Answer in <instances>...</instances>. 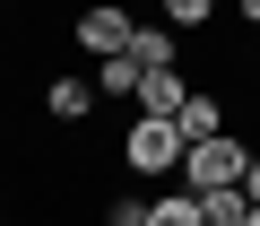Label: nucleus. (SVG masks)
<instances>
[{
  "label": "nucleus",
  "instance_id": "f257e3e1",
  "mask_svg": "<svg viewBox=\"0 0 260 226\" xmlns=\"http://www.w3.org/2000/svg\"><path fill=\"white\" fill-rule=\"evenodd\" d=\"M182 157H191V139L165 122V113H139V122L121 131V165L139 174V183H165V174H182Z\"/></svg>",
  "mask_w": 260,
  "mask_h": 226
},
{
  "label": "nucleus",
  "instance_id": "f03ea898",
  "mask_svg": "<svg viewBox=\"0 0 260 226\" xmlns=\"http://www.w3.org/2000/svg\"><path fill=\"white\" fill-rule=\"evenodd\" d=\"M251 157H260L251 139L217 131V139H200V148L182 157V183H191V191H217V183H243V174H251Z\"/></svg>",
  "mask_w": 260,
  "mask_h": 226
},
{
  "label": "nucleus",
  "instance_id": "7ed1b4c3",
  "mask_svg": "<svg viewBox=\"0 0 260 226\" xmlns=\"http://www.w3.org/2000/svg\"><path fill=\"white\" fill-rule=\"evenodd\" d=\"M130 35H139V18H130L121 0H87V9H78V44H87V61L130 52Z\"/></svg>",
  "mask_w": 260,
  "mask_h": 226
},
{
  "label": "nucleus",
  "instance_id": "20e7f679",
  "mask_svg": "<svg viewBox=\"0 0 260 226\" xmlns=\"http://www.w3.org/2000/svg\"><path fill=\"white\" fill-rule=\"evenodd\" d=\"M95 104H104V87H95V78H52V87H44V113H52L61 131L95 122Z\"/></svg>",
  "mask_w": 260,
  "mask_h": 226
},
{
  "label": "nucleus",
  "instance_id": "39448f33",
  "mask_svg": "<svg viewBox=\"0 0 260 226\" xmlns=\"http://www.w3.org/2000/svg\"><path fill=\"white\" fill-rule=\"evenodd\" d=\"M130 61H139V70H182V26L139 18V35H130Z\"/></svg>",
  "mask_w": 260,
  "mask_h": 226
},
{
  "label": "nucleus",
  "instance_id": "423d86ee",
  "mask_svg": "<svg viewBox=\"0 0 260 226\" xmlns=\"http://www.w3.org/2000/svg\"><path fill=\"white\" fill-rule=\"evenodd\" d=\"M191 96H200V87H191L182 70H148V87H139V113H165V122H174Z\"/></svg>",
  "mask_w": 260,
  "mask_h": 226
},
{
  "label": "nucleus",
  "instance_id": "0eeeda50",
  "mask_svg": "<svg viewBox=\"0 0 260 226\" xmlns=\"http://www.w3.org/2000/svg\"><path fill=\"white\" fill-rule=\"evenodd\" d=\"M174 131H182L191 148H200V139H217V131H225V96H208V87H200V96L174 113Z\"/></svg>",
  "mask_w": 260,
  "mask_h": 226
},
{
  "label": "nucleus",
  "instance_id": "6e6552de",
  "mask_svg": "<svg viewBox=\"0 0 260 226\" xmlns=\"http://www.w3.org/2000/svg\"><path fill=\"white\" fill-rule=\"evenodd\" d=\"M148 226H208V209H200V191H191V183H174V191H156V200H148Z\"/></svg>",
  "mask_w": 260,
  "mask_h": 226
},
{
  "label": "nucleus",
  "instance_id": "1a4fd4ad",
  "mask_svg": "<svg viewBox=\"0 0 260 226\" xmlns=\"http://www.w3.org/2000/svg\"><path fill=\"white\" fill-rule=\"evenodd\" d=\"M95 87H104L113 104H139V87H148V70L130 61V52H113V61H95Z\"/></svg>",
  "mask_w": 260,
  "mask_h": 226
},
{
  "label": "nucleus",
  "instance_id": "9d476101",
  "mask_svg": "<svg viewBox=\"0 0 260 226\" xmlns=\"http://www.w3.org/2000/svg\"><path fill=\"white\" fill-rule=\"evenodd\" d=\"M156 18H165V26H182V35H200V26L217 18V0H156Z\"/></svg>",
  "mask_w": 260,
  "mask_h": 226
},
{
  "label": "nucleus",
  "instance_id": "9b49d317",
  "mask_svg": "<svg viewBox=\"0 0 260 226\" xmlns=\"http://www.w3.org/2000/svg\"><path fill=\"white\" fill-rule=\"evenodd\" d=\"M104 226H148V200H113V209H104Z\"/></svg>",
  "mask_w": 260,
  "mask_h": 226
},
{
  "label": "nucleus",
  "instance_id": "f8f14e48",
  "mask_svg": "<svg viewBox=\"0 0 260 226\" xmlns=\"http://www.w3.org/2000/svg\"><path fill=\"white\" fill-rule=\"evenodd\" d=\"M234 18H243V26H251V35H260V0H234Z\"/></svg>",
  "mask_w": 260,
  "mask_h": 226
},
{
  "label": "nucleus",
  "instance_id": "ddd939ff",
  "mask_svg": "<svg viewBox=\"0 0 260 226\" xmlns=\"http://www.w3.org/2000/svg\"><path fill=\"white\" fill-rule=\"evenodd\" d=\"M243 191H251V200H260V157H251V174H243Z\"/></svg>",
  "mask_w": 260,
  "mask_h": 226
}]
</instances>
